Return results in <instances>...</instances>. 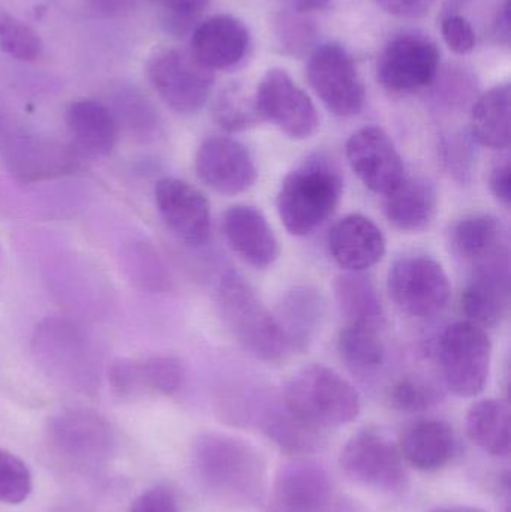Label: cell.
<instances>
[{"label": "cell", "instance_id": "6da1fadb", "mask_svg": "<svg viewBox=\"0 0 511 512\" xmlns=\"http://www.w3.org/2000/svg\"><path fill=\"white\" fill-rule=\"evenodd\" d=\"M194 465L204 486L234 507H254L266 496V460L245 439L203 433L194 444Z\"/></svg>", "mask_w": 511, "mask_h": 512}, {"label": "cell", "instance_id": "7a4b0ae2", "mask_svg": "<svg viewBox=\"0 0 511 512\" xmlns=\"http://www.w3.org/2000/svg\"><path fill=\"white\" fill-rule=\"evenodd\" d=\"M342 192L344 180L333 159L309 156L282 180L276 200L279 219L291 236H309L332 218Z\"/></svg>", "mask_w": 511, "mask_h": 512}, {"label": "cell", "instance_id": "3957f363", "mask_svg": "<svg viewBox=\"0 0 511 512\" xmlns=\"http://www.w3.org/2000/svg\"><path fill=\"white\" fill-rule=\"evenodd\" d=\"M216 307L225 327L243 351L266 363H278L290 348L257 292L242 277L225 274L216 288Z\"/></svg>", "mask_w": 511, "mask_h": 512}, {"label": "cell", "instance_id": "277c9868", "mask_svg": "<svg viewBox=\"0 0 511 512\" xmlns=\"http://www.w3.org/2000/svg\"><path fill=\"white\" fill-rule=\"evenodd\" d=\"M284 405L294 417L318 430L345 426L360 414L356 388L321 364L303 367L290 379Z\"/></svg>", "mask_w": 511, "mask_h": 512}, {"label": "cell", "instance_id": "5b68a950", "mask_svg": "<svg viewBox=\"0 0 511 512\" xmlns=\"http://www.w3.org/2000/svg\"><path fill=\"white\" fill-rule=\"evenodd\" d=\"M30 349L39 367L60 381L86 387L98 378L101 352L77 319H42L33 330Z\"/></svg>", "mask_w": 511, "mask_h": 512}, {"label": "cell", "instance_id": "8992f818", "mask_svg": "<svg viewBox=\"0 0 511 512\" xmlns=\"http://www.w3.org/2000/svg\"><path fill=\"white\" fill-rule=\"evenodd\" d=\"M438 363L443 384L458 397H476L491 373L492 342L485 328L473 322L450 324L438 340Z\"/></svg>", "mask_w": 511, "mask_h": 512}, {"label": "cell", "instance_id": "52a82bcc", "mask_svg": "<svg viewBox=\"0 0 511 512\" xmlns=\"http://www.w3.org/2000/svg\"><path fill=\"white\" fill-rule=\"evenodd\" d=\"M0 156L6 171L21 185L53 182L77 173L81 156L71 143L30 131L5 134Z\"/></svg>", "mask_w": 511, "mask_h": 512}, {"label": "cell", "instance_id": "ba28073f", "mask_svg": "<svg viewBox=\"0 0 511 512\" xmlns=\"http://www.w3.org/2000/svg\"><path fill=\"white\" fill-rule=\"evenodd\" d=\"M390 297L411 318L431 319L449 306L452 283L441 262L428 255L396 259L387 276Z\"/></svg>", "mask_w": 511, "mask_h": 512}, {"label": "cell", "instance_id": "9c48e42d", "mask_svg": "<svg viewBox=\"0 0 511 512\" xmlns=\"http://www.w3.org/2000/svg\"><path fill=\"white\" fill-rule=\"evenodd\" d=\"M147 78L159 98L179 114L200 111L212 95L215 74L191 50L164 48L150 57Z\"/></svg>", "mask_w": 511, "mask_h": 512}, {"label": "cell", "instance_id": "30bf717a", "mask_svg": "<svg viewBox=\"0 0 511 512\" xmlns=\"http://www.w3.org/2000/svg\"><path fill=\"white\" fill-rule=\"evenodd\" d=\"M339 463L344 474L360 486L386 493L407 489V468L399 445L377 427H366L351 436Z\"/></svg>", "mask_w": 511, "mask_h": 512}, {"label": "cell", "instance_id": "8fae6325", "mask_svg": "<svg viewBox=\"0 0 511 512\" xmlns=\"http://www.w3.org/2000/svg\"><path fill=\"white\" fill-rule=\"evenodd\" d=\"M308 80L324 107L348 119L362 113L366 90L353 57L338 42H326L312 51Z\"/></svg>", "mask_w": 511, "mask_h": 512}, {"label": "cell", "instance_id": "7c38bea8", "mask_svg": "<svg viewBox=\"0 0 511 512\" xmlns=\"http://www.w3.org/2000/svg\"><path fill=\"white\" fill-rule=\"evenodd\" d=\"M254 101L260 119L272 123L291 140L312 137L320 125L314 102L285 69L273 68L264 74Z\"/></svg>", "mask_w": 511, "mask_h": 512}, {"label": "cell", "instance_id": "4fadbf2b", "mask_svg": "<svg viewBox=\"0 0 511 512\" xmlns=\"http://www.w3.org/2000/svg\"><path fill=\"white\" fill-rule=\"evenodd\" d=\"M344 505L323 466L294 460L276 474L266 512H342Z\"/></svg>", "mask_w": 511, "mask_h": 512}, {"label": "cell", "instance_id": "5bb4252c", "mask_svg": "<svg viewBox=\"0 0 511 512\" xmlns=\"http://www.w3.org/2000/svg\"><path fill=\"white\" fill-rule=\"evenodd\" d=\"M440 51L419 35L393 38L381 51L377 78L392 93H410L429 86L437 77Z\"/></svg>", "mask_w": 511, "mask_h": 512}, {"label": "cell", "instance_id": "9a60e30c", "mask_svg": "<svg viewBox=\"0 0 511 512\" xmlns=\"http://www.w3.org/2000/svg\"><path fill=\"white\" fill-rule=\"evenodd\" d=\"M195 173L213 191L227 197L249 191L258 170L245 144L224 135L206 138L195 153Z\"/></svg>", "mask_w": 511, "mask_h": 512}, {"label": "cell", "instance_id": "2e32d148", "mask_svg": "<svg viewBox=\"0 0 511 512\" xmlns=\"http://www.w3.org/2000/svg\"><path fill=\"white\" fill-rule=\"evenodd\" d=\"M155 203L162 221L180 242L191 248L207 245L212 213L200 189L176 177H162L155 185Z\"/></svg>", "mask_w": 511, "mask_h": 512}, {"label": "cell", "instance_id": "e0dca14e", "mask_svg": "<svg viewBox=\"0 0 511 512\" xmlns=\"http://www.w3.org/2000/svg\"><path fill=\"white\" fill-rule=\"evenodd\" d=\"M345 155L353 173L374 194L386 197L407 176L401 153L380 126L354 132L348 138Z\"/></svg>", "mask_w": 511, "mask_h": 512}, {"label": "cell", "instance_id": "ac0fdd59", "mask_svg": "<svg viewBox=\"0 0 511 512\" xmlns=\"http://www.w3.org/2000/svg\"><path fill=\"white\" fill-rule=\"evenodd\" d=\"M510 310V254L474 265L462 292L467 321L482 328L503 324Z\"/></svg>", "mask_w": 511, "mask_h": 512}, {"label": "cell", "instance_id": "d6986e66", "mask_svg": "<svg viewBox=\"0 0 511 512\" xmlns=\"http://www.w3.org/2000/svg\"><path fill=\"white\" fill-rule=\"evenodd\" d=\"M111 390L122 399L153 393L173 396L185 381V367L171 355H150L144 358H122L108 370Z\"/></svg>", "mask_w": 511, "mask_h": 512}, {"label": "cell", "instance_id": "ffe728a7", "mask_svg": "<svg viewBox=\"0 0 511 512\" xmlns=\"http://www.w3.org/2000/svg\"><path fill=\"white\" fill-rule=\"evenodd\" d=\"M222 233L239 258L257 270L272 267L281 255L278 237L257 207L248 204L230 207L222 219Z\"/></svg>", "mask_w": 511, "mask_h": 512}, {"label": "cell", "instance_id": "44dd1931", "mask_svg": "<svg viewBox=\"0 0 511 512\" xmlns=\"http://www.w3.org/2000/svg\"><path fill=\"white\" fill-rule=\"evenodd\" d=\"M333 261L353 273H365L384 258L387 251L386 237L368 216H345L336 222L327 237Z\"/></svg>", "mask_w": 511, "mask_h": 512}, {"label": "cell", "instance_id": "7402d4cb", "mask_svg": "<svg viewBox=\"0 0 511 512\" xmlns=\"http://www.w3.org/2000/svg\"><path fill=\"white\" fill-rule=\"evenodd\" d=\"M249 44L251 36L243 21L233 15L218 14L195 27L191 53L212 71L230 69L245 59Z\"/></svg>", "mask_w": 511, "mask_h": 512}, {"label": "cell", "instance_id": "603a6c76", "mask_svg": "<svg viewBox=\"0 0 511 512\" xmlns=\"http://www.w3.org/2000/svg\"><path fill=\"white\" fill-rule=\"evenodd\" d=\"M66 128L81 158H107L117 144L119 126L105 102L78 99L66 108Z\"/></svg>", "mask_w": 511, "mask_h": 512}, {"label": "cell", "instance_id": "cb8c5ba5", "mask_svg": "<svg viewBox=\"0 0 511 512\" xmlns=\"http://www.w3.org/2000/svg\"><path fill=\"white\" fill-rule=\"evenodd\" d=\"M398 445L405 463L419 471L434 472L452 462L458 441L446 421L423 418L405 429Z\"/></svg>", "mask_w": 511, "mask_h": 512}, {"label": "cell", "instance_id": "d4e9b609", "mask_svg": "<svg viewBox=\"0 0 511 512\" xmlns=\"http://www.w3.org/2000/svg\"><path fill=\"white\" fill-rule=\"evenodd\" d=\"M323 295L311 286H296L282 295L273 313L290 351H306L324 318Z\"/></svg>", "mask_w": 511, "mask_h": 512}, {"label": "cell", "instance_id": "484cf974", "mask_svg": "<svg viewBox=\"0 0 511 512\" xmlns=\"http://www.w3.org/2000/svg\"><path fill=\"white\" fill-rule=\"evenodd\" d=\"M384 198L387 219L396 230L404 233L426 230L437 215V189L426 177L405 176Z\"/></svg>", "mask_w": 511, "mask_h": 512}, {"label": "cell", "instance_id": "4316f807", "mask_svg": "<svg viewBox=\"0 0 511 512\" xmlns=\"http://www.w3.org/2000/svg\"><path fill=\"white\" fill-rule=\"evenodd\" d=\"M453 251L471 265L509 255V233L503 222L488 213L465 216L450 231Z\"/></svg>", "mask_w": 511, "mask_h": 512}, {"label": "cell", "instance_id": "83f0119b", "mask_svg": "<svg viewBox=\"0 0 511 512\" xmlns=\"http://www.w3.org/2000/svg\"><path fill=\"white\" fill-rule=\"evenodd\" d=\"M116 120L119 131L141 143L155 141L162 134V120L153 102L132 84H117L105 102Z\"/></svg>", "mask_w": 511, "mask_h": 512}, {"label": "cell", "instance_id": "f1b7e54d", "mask_svg": "<svg viewBox=\"0 0 511 512\" xmlns=\"http://www.w3.org/2000/svg\"><path fill=\"white\" fill-rule=\"evenodd\" d=\"M50 435L71 456H87L110 444V424L90 409H69L50 421Z\"/></svg>", "mask_w": 511, "mask_h": 512}, {"label": "cell", "instance_id": "f546056e", "mask_svg": "<svg viewBox=\"0 0 511 512\" xmlns=\"http://www.w3.org/2000/svg\"><path fill=\"white\" fill-rule=\"evenodd\" d=\"M336 304L344 318V325L384 327V307L374 282L363 273L345 271L333 283Z\"/></svg>", "mask_w": 511, "mask_h": 512}, {"label": "cell", "instance_id": "4dcf8cb0", "mask_svg": "<svg viewBox=\"0 0 511 512\" xmlns=\"http://www.w3.org/2000/svg\"><path fill=\"white\" fill-rule=\"evenodd\" d=\"M470 135L479 146L506 150L510 146V84L483 93L470 117Z\"/></svg>", "mask_w": 511, "mask_h": 512}, {"label": "cell", "instance_id": "1f68e13d", "mask_svg": "<svg viewBox=\"0 0 511 512\" xmlns=\"http://www.w3.org/2000/svg\"><path fill=\"white\" fill-rule=\"evenodd\" d=\"M467 435L474 444L495 457L510 454V411L501 400H480L467 414Z\"/></svg>", "mask_w": 511, "mask_h": 512}, {"label": "cell", "instance_id": "d6a6232c", "mask_svg": "<svg viewBox=\"0 0 511 512\" xmlns=\"http://www.w3.org/2000/svg\"><path fill=\"white\" fill-rule=\"evenodd\" d=\"M338 351L345 366L359 378L377 375L386 363V345L378 328L344 325L339 331Z\"/></svg>", "mask_w": 511, "mask_h": 512}, {"label": "cell", "instance_id": "836d02e7", "mask_svg": "<svg viewBox=\"0 0 511 512\" xmlns=\"http://www.w3.org/2000/svg\"><path fill=\"white\" fill-rule=\"evenodd\" d=\"M120 262L129 282L147 292H167L173 286L164 259L146 240H134L120 252Z\"/></svg>", "mask_w": 511, "mask_h": 512}, {"label": "cell", "instance_id": "e575fe53", "mask_svg": "<svg viewBox=\"0 0 511 512\" xmlns=\"http://www.w3.org/2000/svg\"><path fill=\"white\" fill-rule=\"evenodd\" d=\"M261 423H263V429L267 436L282 450L290 451V453H309V451L315 450L318 447V442L321 441L318 429H314L294 417L284 402L275 408L270 406Z\"/></svg>", "mask_w": 511, "mask_h": 512}, {"label": "cell", "instance_id": "d590c367", "mask_svg": "<svg viewBox=\"0 0 511 512\" xmlns=\"http://www.w3.org/2000/svg\"><path fill=\"white\" fill-rule=\"evenodd\" d=\"M213 119L227 132H242L261 122L254 96H249L239 84H230L216 96L212 107Z\"/></svg>", "mask_w": 511, "mask_h": 512}, {"label": "cell", "instance_id": "8d00e7d4", "mask_svg": "<svg viewBox=\"0 0 511 512\" xmlns=\"http://www.w3.org/2000/svg\"><path fill=\"white\" fill-rule=\"evenodd\" d=\"M389 402L402 412H423L443 400L444 388L431 376L411 373L402 376L390 387Z\"/></svg>", "mask_w": 511, "mask_h": 512}, {"label": "cell", "instance_id": "74e56055", "mask_svg": "<svg viewBox=\"0 0 511 512\" xmlns=\"http://www.w3.org/2000/svg\"><path fill=\"white\" fill-rule=\"evenodd\" d=\"M0 50L12 59L33 62L42 56L44 44L32 27L0 9Z\"/></svg>", "mask_w": 511, "mask_h": 512}, {"label": "cell", "instance_id": "f35d334b", "mask_svg": "<svg viewBox=\"0 0 511 512\" xmlns=\"http://www.w3.org/2000/svg\"><path fill=\"white\" fill-rule=\"evenodd\" d=\"M441 161L459 185H470L477 168L476 141L471 135L452 134L441 143Z\"/></svg>", "mask_w": 511, "mask_h": 512}, {"label": "cell", "instance_id": "ab89813d", "mask_svg": "<svg viewBox=\"0 0 511 512\" xmlns=\"http://www.w3.org/2000/svg\"><path fill=\"white\" fill-rule=\"evenodd\" d=\"M32 487V475L26 463L9 451L0 450V502L23 504L32 493Z\"/></svg>", "mask_w": 511, "mask_h": 512}, {"label": "cell", "instance_id": "60d3db41", "mask_svg": "<svg viewBox=\"0 0 511 512\" xmlns=\"http://www.w3.org/2000/svg\"><path fill=\"white\" fill-rule=\"evenodd\" d=\"M164 11V24L168 32L182 35L192 26L209 0H150Z\"/></svg>", "mask_w": 511, "mask_h": 512}, {"label": "cell", "instance_id": "b9f144b4", "mask_svg": "<svg viewBox=\"0 0 511 512\" xmlns=\"http://www.w3.org/2000/svg\"><path fill=\"white\" fill-rule=\"evenodd\" d=\"M444 42L456 54H467L476 47V32L467 18L449 15L441 24Z\"/></svg>", "mask_w": 511, "mask_h": 512}, {"label": "cell", "instance_id": "7bdbcfd3", "mask_svg": "<svg viewBox=\"0 0 511 512\" xmlns=\"http://www.w3.org/2000/svg\"><path fill=\"white\" fill-rule=\"evenodd\" d=\"M129 512H180L176 498L170 490L156 487L147 490L132 502Z\"/></svg>", "mask_w": 511, "mask_h": 512}, {"label": "cell", "instance_id": "ee69618b", "mask_svg": "<svg viewBox=\"0 0 511 512\" xmlns=\"http://www.w3.org/2000/svg\"><path fill=\"white\" fill-rule=\"evenodd\" d=\"M511 168L509 159L497 162L489 173V189L498 203L509 207L511 201Z\"/></svg>", "mask_w": 511, "mask_h": 512}, {"label": "cell", "instance_id": "f6af8a7d", "mask_svg": "<svg viewBox=\"0 0 511 512\" xmlns=\"http://www.w3.org/2000/svg\"><path fill=\"white\" fill-rule=\"evenodd\" d=\"M377 2L387 12L398 17L420 18L431 11L435 0H377Z\"/></svg>", "mask_w": 511, "mask_h": 512}, {"label": "cell", "instance_id": "bcb514c9", "mask_svg": "<svg viewBox=\"0 0 511 512\" xmlns=\"http://www.w3.org/2000/svg\"><path fill=\"white\" fill-rule=\"evenodd\" d=\"M96 14L107 18H120L134 11L137 0H87Z\"/></svg>", "mask_w": 511, "mask_h": 512}, {"label": "cell", "instance_id": "7dc6e473", "mask_svg": "<svg viewBox=\"0 0 511 512\" xmlns=\"http://www.w3.org/2000/svg\"><path fill=\"white\" fill-rule=\"evenodd\" d=\"M293 3L299 12H314L326 8L330 0H293Z\"/></svg>", "mask_w": 511, "mask_h": 512}, {"label": "cell", "instance_id": "c3c4849f", "mask_svg": "<svg viewBox=\"0 0 511 512\" xmlns=\"http://www.w3.org/2000/svg\"><path fill=\"white\" fill-rule=\"evenodd\" d=\"M432 512H485V511L479 510V508L461 507V505H458V507L438 508V510H435Z\"/></svg>", "mask_w": 511, "mask_h": 512}, {"label": "cell", "instance_id": "681fc988", "mask_svg": "<svg viewBox=\"0 0 511 512\" xmlns=\"http://www.w3.org/2000/svg\"><path fill=\"white\" fill-rule=\"evenodd\" d=\"M3 135H5V125H3V119L0 117V140H2Z\"/></svg>", "mask_w": 511, "mask_h": 512}]
</instances>
